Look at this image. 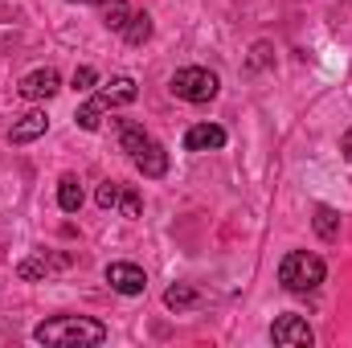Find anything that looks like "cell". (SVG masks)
<instances>
[{
	"instance_id": "cell-19",
	"label": "cell",
	"mask_w": 352,
	"mask_h": 348,
	"mask_svg": "<svg viewBox=\"0 0 352 348\" xmlns=\"http://www.w3.org/2000/svg\"><path fill=\"white\" fill-rule=\"evenodd\" d=\"M119 209H123V217H140V193L135 188H123L119 193Z\"/></svg>"
},
{
	"instance_id": "cell-14",
	"label": "cell",
	"mask_w": 352,
	"mask_h": 348,
	"mask_svg": "<svg viewBox=\"0 0 352 348\" xmlns=\"http://www.w3.org/2000/svg\"><path fill=\"white\" fill-rule=\"evenodd\" d=\"M316 234H320L324 242H336V238H340V213L328 209V205H320V209H316Z\"/></svg>"
},
{
	"instance_id": "cell-15",
	"label": "cell",
	"mask_w": 352,
	"mask_h": 348,
	"mask_svg": "<svg viewBox=\"0 0 352 348\" xmlns=\"http://www.w3.org/2000/svg\"><path fill=\"white\" fill-rule=\"evenodd\" d=\"M131 21V8H127V0H107L102 4V25L107 29H115V33H123V25Z\"/></svg>"
},
{
	"instance_id": "cell-18",
	"label": "cell",
	"mask_w": 352,
	"mask_h": 348,
	"mask_svg": "<svg viewBox=\"0 0 352 348\" xmlns=\"http://www.w3.org/2000/svg\"><path fill=\"white\" fill-rule=\"evenodd\" d=\"M119 193H123V184H115V180L98 184V205H102V209H115V205H119Z\"/></svg>"
},
{
	"instance_id": "cell-21",
	"label": "cell",
	"mask_w": 352,
	"mask_h": 348,
	"mask_svg": "<svg viewBox=\"0 0 352 348\" xmlns=\"http://www.w3.org/2000/svg\"><path fill=\"white\" fill-rule=\"evenodd\" d=\"M45 270H50V262H41V259L21 262V274H25V279H37V274H45Z\"/></svg>"
},
{
	"instance_id": "cell-20",
	"label": "cell",
	"mask_w": 352,
	"mask_h": 348,
	"mask_svg": "<svg viewBox=\"0 0 352 348\" xmlns=\"http://www.w3.org/2000/svg\"><path fill=\"white\" fill-rule=\"evenodd\" d=\"M94 83H98V74L90 66H78L74 70V90H94Z\"/></svg>"
},
{
	"instance_id": "cell-16",
	"label": "cell",
	"mask_w": 352,
	"mask_h": 348,
	"mask_svg": "<svg viewBox=\"0 0 352 348\" xmlns=\"http://www.w3.org/2000/svg\"><path fill=\"white\" fill-rule=\"evenodd\" d=\"M119 144H123V152H140L144 144H148V135H144V127L140 123H119Z\"/></svg>"
},
{
	"instance_id": "cell-22",
	"label": "cell",
	"mask_w": 352,
	"mask_h": 348,
	"mask_svg": "<svg viewBox=\"0 0 352 348\" xmlns=\"http://www.w3.org/2000/svg\"><path fill=\"white\" fill-rule=\"evenodd\" d=\"M340 152H344V160H352V127L344 131V140H340Z\"/></svg>"
},
{
	"instance_id": "cell-12",
	"label": "cell",
	"mask_w": 352,
	"mask_h": 348,
	"mask_svg": "<svg viewBox=\"0 0 352 348\" xmlns=\"http://www.w3.org/2000/svg\"><path fill=\"white\" fill-rule=\"evenodd\" d=\"M58 205L66 213H78L82 209V184H78V176H62L58 180Z\"/></svg>"
},
{
	"instance_id": "cell-7",
	"label": "cell",
	"mask_w": 352,
	"mask_h": 348,
	"mask_svg": "<svg viewBox=\"0 0 352 348\" xmlns=\"http://www.w3.org/2000/svg\"><path fill=\"white\" fill-rule=\"evenodd\" d=\"M221 144H226V131L217 123H197V127L184 131V148L188 152H217Z\"/></svg>"
},
{
	"instance_id": "cell-3",
	"label": "cell",
	"mask_w": 352,
	"mask_h": 348,
	"mask_svg": "<svg viewBox=\"0 0 352 348\" xmlns=\"http://www.w3.org/2000/svg\"><path fill=\"white\" fill-rule=\"evenodd\" d=\"M173 94L176 98H184V102H209V98H217V74L213 70H205V66H184V70H176L173 74Z\"/></svg>"
},
{
	"instance_id": "cell-11",
	"label": "cell",
	"mask_w": 352,
	"mask_h": 348,
	"mask_svg": "<svg viewBox=\"0 0 352 348\" xmlns=\"http://www.w3.org/2000/svg\"><path fill=\"white\" fill-rule=\"evenodd\" d=\"M107 111H111V107H107V102H102V98L94 94V98H87V102L78 107V115H74V119H78V127H82V131H98V127H102V115H107Z\"/></svg>"
},
{
	"instance_id": "cell-4",
	"label": "cell",
	"mask_w": 352,
	"mask_h": 348,
	"mask_svg": "<svg viewBox=\"0 0 352 348\" xmlns=\"http://www.w3.org/2000/svg\"><path fill=\"white\" fill-rule=\"evenodd\" d=\"M270 340L278 348H307L316 336H311V324H307L303 316H283V320H274Z\"/></svg>"
},
{
	"instance_id": "cell-8",
	"label": "cell",
	"mask_w": 352,
	"mask_h": 348,
	"mask_svg": "<svg viewBox=\"0 0 352 348\" xmlns=\"http://www.w3.org/2000/svg\"><path fill=\"white\" fill-rule=\"evenodd\" d=\"M131 160H135V168H140V173L152 176V180L168 173V152H164V148H160L156 140H148V144H144V148H140V152H135Z\"/></svg>"
},
{
	"instance_id": "cell-5",
	"label": "cell",
	"mask_w": 352,
	"mask_h": 348,
	"mask_svg": "<svg viewBox=\"0 0 352 348\" xmlns=\"http://www.w3.org/2000/svg\"><path fill=\"white\" fill-rule=\"evenodd\" d=\"M107 283H111L119 295H144V291H148V274H144L135 262H111V266H107Z\"/></svg>"
},
{
	"instance_id": "cell-10",
	"label": "cell",
	"mask_w": 352,
	"mask_h": 348,
	"mask_svg": "<svg viewBox=\"0 0 352 348\" xmlns=\"http://www.w3.org/2000/svg\"><path fill=\"white\" fill-rule=\"evenodd\" d=\"M98 98H102L107 107H127V102H135V78H111L107 87L98 90Z\"/></svg>"
},
{
	"instance_id": "cell-6",
	"label": "cell",
	"mask_w": 352,
	"mask_h": 348,
	"mask_svg": "<svg viewBox=\"0 0 352 348\" xmlns=\"http://www.w3.org/2000/svg\"><path fill=\"white\" fill-rule=\"evenodd\" d=\"M58 90H62V78H58V70H54V66H41V70H33V74H25V78H21V94H25V98H33V102L54 98Z\"/></svg>"
},
{
	"instance_id": "cell-2",
	"label": "cell",
	"mask_w": 352,
	"mask_h": 348,
	"mask_svg": "<svg viewBox=\"0 0 352 348\" xmlns=\"http://www.w3.org/2000/svg\"><path fill=\"white\" fill-rule=\"evenodd\" d=\"M324 274H328L324 259H316V254H307V250H291L287 259L278 262V283H283L287 291H295V295L316 291V287L324 283Z\"/></svg>"
},
{
	"instance_id": "cell-1",
	"label": "cell",
	"mask_w": 352,
	"mask_h": 348,
	"mask_svg": "<svg viewBox=\"0 0 352 348\" xmlns=\"http://www.w3.org/2000/svg\"><path fill=\"white\" fill-rule=\"evenodd\" d=\"M37 345H54V348H90L107 340V328L90 316H54L45 324L33 328Z\"/></svg>"
},
{
	"instance_id": "cell-17",
	"label": "cell",
	"mask_w": 352,
	"mask_h": 348,
	"mask_svg": "<svg viewBox=\"0 0 352 348\" xmlns=\"http://www.w3.org/2000/svg\"><path fill=\"white\" fill-rule=\"evenodd\" d=\"M164 303H168V307H188V303H197V291H192V287H168Z\"/></svg>"
},
{
	"instance_id": "cell-13",
	"label": "cell",
	"mask_w": 352,
	"mask_h": 348,
	"mask_svg": "<svg viewBox=\"0 0 352 348\" xmlns=\"http://www.w3.org/2000/svg\"><path fill=\"white\" fill-rule=\"evenodd\" d=\"M152 37V17L148 12H131V21L123 25V41L127 45H144Z\"/></svg>"
},
{
	"instance_id": "cell-23",
	"label": "cell",
	"mask_w": 352,
	"mask_h": 348,
	"mask_svg": "<svg viewBox=\"0 0 352 348\" xmlns=\"http://www.w3.org/2000/svg\"><path fill=\"white\" fill-rule=\"evenodd\" d=\"M70 4H102V0H70Z\"/></svg>"
},
{
	"instance_id": "cell-9",
	"label": "cell",
	"mask_w": 352,
	"mask_h": 348,
	"mask_svg": "<svg viewBox=\"0 0 352 348\" xmlns=\"http://www.w3.org/2000/svg\"><path fill=\"white\" fill-rule=\"evenodd\" d=\"M45 127H50V119L41 115V111H29L21 123H12V131H8V140L12 144H29V140H37V135H45Z\"/></svg>"
}]
</instances>
